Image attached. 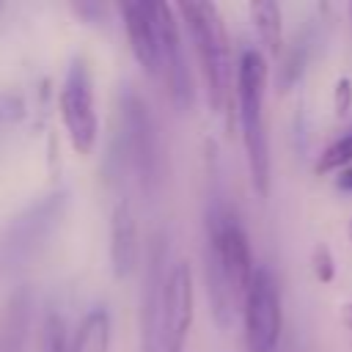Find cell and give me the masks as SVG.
<instances>
[{
    "mask_svg": "<svg viewBox=\"0 0 352 352\" xmlns=\"http://www.w3.org/2000/svg\"><path fill=\"white\" fill-rule=\"evenodd\" d=\"M110 182L121 192H140L146 201L157 198L165 184V140L160 118L138 85L118 91V126L107 146Z\"/></svg>",
    "mask_w": 352,
    "mask_h": 352,
    "instance_id": "obj_1",
    "label": "cell"
},
{
    "mask_svg": "<svg viewBox=\"0 0 352 352\" xmlns=\"http://www.w3.org/2000/svg\"><path fill=\"white\" fill-rule=\"evenodd\" d=\"M204 236H206L204 242L206 297L214 322L223 330H228L236 319H242V302L258 264L253 261L250 239L239 214L220 198H214L206 206Z\"/></svg>",
    "mask_w": 352,
    "mask_h": 352,
    "instance_id": "obj_2",
    "label": "cell"
},
{
    "mask_svg": "<svg viewBox=\"0 0 352 352\" xmlns=\"http://www.w3.org/2000/svg\"><path fill=\"white\" fill-rule=\"evenodd\" d=\"M267 58L256 47H245L236 58V88H234V113L245 146L250 184L258 198L270 195L272 182V157H270V132H267Z\"/></svg>",
    "mask_w": 352,
    "mask_h": 352,
    "instance_id": "obj_3",
    "label": "cell"
},
{
    "mask_svg": "<svg viewBox=\"0 0 352 352\" xmlns=\"http://www.w3.org/2000/svg\"><path fill=\"white\" fill-rule=\"evenodd\" d=\"M176 14L182 16L184 33L192 41V50L198 55L206 102L212 113L231 118L234 107V88H236V63L231 60V44L228 30L223 22V14L214 3H179Z\"/></svg>",
    "mask_w": 352,
    "mask_h": 352,
    "instance_id": "obj_4",
    "label": "cell"
},
{
    "mask_svg": "<svg viewBox=\"0 0 352 352\" xmlns=\"http://www.w3.org/2000/svg\"><path fill=\"white\" fill-rule=\"evenodd\" d=\"M72 204V190L58 184L36 198H30L0 231V267L3 270H22L58 234L66 212Z\"/></svg>",
    "mask_w": 352,
    "mask_h": 352,
    "instance_id": "obj_5",
    "label": "cell"
},
{
    "mask_svg": "<svg viewBox=\"0 0 352 352\" xmlns=\"http://www.w3.org/2000/svg\"><path fill=\"white\" fill-rule=\"evenodd\" d=\"M58 116L77 154H91L99 138L94 72L82 55H72L58 88Z\"/></svg>",
    "mask_w": 352,
    "mask_h": 352,
    "instance_id": "obj_6",
    "label": "cell"
},
{
    "mask_svg": "<svg viewBox=\"0 0 352 352\" xmlns=\"http://www.w3.org/2000/svg\"><path fill=\"white\" fill-rule=\"evenodd\" d=\"M242 333L248 352H278L283 336V300L275 272L256 267L242 302Z\"/></svg>",
    "mask_w": 352,
    "mask_h": 352,
    "instance_id": "obj_7",
    "label": "cell"
},
{
    "mask_svg": "<svg viewBox=\"0 0 352 352\" xmlns=\"http://www.w3.org/2000/svg\"><path fill=\"white\" fill-rule=\"evenodd\" d=\"M168 234L157 231L143 253L140 278V344L143 352H162V292L168 278Z\"/></svg>",
    "mask_w": 352,
    "mask_h": 352,
    "instance_id": "obj_8",
    "label": "cell"
},
{
    "mask_svg": "<svg viewBox=\"0 0 352 352\" xmlns=\"http://www.w3.org/2000/svg\"><path fill=\"white\" fill-rule=\"evenodd\" d=\"M195 314L192 267L187 258L170 261L162 292V352H184Z\"/></svg>",
    "mask_w": 352,
    "mask_h": 352,
    "instance_id": "obj_9",
    "label": "cell"
},
{
    "mask_svg": "<svg viewBox=\"0 0 352 352\" xmlns=\"http://www.w3.org/2000/svg\"><path fill=\"white\" fill-rule=\"evenodd\" d=\"M160 82L176 110H190L195 102L192 69L184 52V30L176 22V8L162 3V50H160Z\"/></svg>",
    "mask_w": 352,
    "mask_h": 352,
    "instance_id": "obj_10",
    "label": "cell"
},
{
    "mask_svg": "<svg viewBox=\"0 0 352 352\" xmlns=\"http://www.w3.org/2000/svg\"><path fill=\"white\" fill-rule=\"evenodd\" d=\"M121 25L129 50L140 69L160 82V50H162V3H118Z\"/></svg>",
    "mask_w": 352,
    "mask_h": 352,
    "instance_id": "obj_11",
    "label": "cell"
},
{
    "mask_svg": "<svg viewBox=\"0 0 352 352\" xmlns=\"http://www.w3.org/2000/svg\"><path fill=\"white\" fill-rule=\"evenodd\" d=\"M143 253L146 248L140 242V226H138L132 195L121 192L113 201L110 228H107V256H110V270L116 272V278H129L143 264Z\"/></svg>",
    "mask_w": 352,
    "mask_h": 352,
    "instance_id": "obj_12",
    "label": "cell"
},
{
    "mask_svg": "<svg viewBox=\"0 0 352 352\" xmlns=\"http://www.w3.org/2000/svg\"><path fill=\"white\" fill-rule=\"evenodd\" d=\"M36 297L28 283L16 286L0 302V352H25L33 327Z\"/></svg>",
    "mask_w": 352,
    "mask_h": 352,
    "instance_id": "obj_13",
    "label": "cell"
},
{
    "mask_svg": "<svg viewBox=\"0 0 352 352\" xmlns=\"http://www.w3.org/2000/svg\"><path fill=\"white\" fill-rule=\"evenodd\" d=\"M110 311L104 305H91L72 333V352H110Z\"/></svg>",
    "mask_w": 352,
    "mask_h": 352,
    "instance_id": "obj_14",
    "label": "cell"
},
{
    "mask_svg": "<svg viewBox=\"0 0 352 352\" xmlns=\"http://www.w3.org/2000/svg\"><path fill=\"white\" fill-rule=\"evenodd\" d=\"M248 11H250V19H253V28L258 33L261 47L270 55H280V47H283V14H280V6L272 3V0H256V3L248 6Z\"/></svg>",
    "mask_w": 352,
    "mask_h": 352,
    "instance_id": "obj_15",
    "label": "cell"
},
{
    "mask_svg": "<svg viewBox=\"0 0 352 352\" xmlns=\"http://www.w3.org/2000/svg\"><path fill=\"white\" fill-rule=\"evenodd\" d=\"M352 165V121L322 148L316 160V173H338Z\"/></svg>",
    "mask_w": 352,
    "mask_h": 352,
    "instance_id": "obj_16",
    "label": "cell"
},
{
    "mask_svg": "<svg viewBox=\"0 0 352 352\" xmlns=\"http://www.w3.org/2000/svg\"><path fill=\"white\" fill-rule=\"evenodd\" d=\"M38 349L41 352H72V336L66 327V319L50 308L44 322H41V333H38Z\"/></svg>",
    "mask_w": 352,
    "mask_h": 352,
    "instance_id": "obj_17",
    "label": "cell"
},
{
    "mask_svg": "<svg viewBox=\"0 0 352 352\" xmlns=\"http://www.w3.org/2000/svg\"><path fill=\"white\" fill-rule=\"evenodd\" d=\"M311 267H314V275H316L319 283H330V280H333V275H336V264H333V256H330L327 245H316V248H314Z\"/></svg>",
    "mask_w": 352,
    "mask_h": 352,
    "instance_id": "obj_18",
    "label": "cell"
},
{
    "mask_svg": "<svg viewBox=\"0 0 352 352\" xmlns=\"http://www.w3.org/2000/svg\"><path fill=\"white\" fill-rule=\"evenodd\" d=\"M72 11L80 14V16H82L85 22H91V25H102V22L107 19V6H102V3H74Z\"/></svg>",
    "mask_w": 352,
    "mask_h": 352,
    "instance_id": "obj_19",
    "label": "cell"
},
{
    "mask_svg": "<svg viewBox=\"0 0 352 352\" xmlns=\"http://www.w3.org/2000/svg\"><path fill=\"white\" fill-rule=\"evenodd\" d=\"M349 102H352V85H349V80L344 77V80H338V85H336V110L344 116V113L349 110Z\"/></svg>",
    "mask_w": 352,
    "mask_h": 352,
    "instance_id": "obj_20",
    "label": "cell"
},
{
    "mask_svg": "<svg viewBox=\"0 0 352 352\" xmlns=\"http://www.w3.org/2000/svg\"><path fill=\"white\" fill-rule=\"evenodd\" d=\"M19 96H14V94H0V121H6V118H16L19 116Z\"/></svg>",
    "mask_w": 352,
    "mask_h": 352,
    "instance_id": "obj_21",
    "label": "cell"
},
{
    "mask_svg": "<svg viewBox=\"0 0 352 352\" xmlns=\"http://www.w3.org/2000/svg\"><path fill=\"white\" fill-rule=\"evenodd\" d=\"M336 187L344 190V192H352V165L336 173Z\"/></svg>",
    "mask_w": 352,
    "mask_h": 352,
    "instance_id": "obj_22",
    "label": "cell"
},
{
    "mask_svg": "<svg viewBox=\"0 0 352 352\" xmlns=\"http://www.w3.org/2000/svg\"><path fill=\"white\" fill-rule=\"evenodd\" d=\"M341 319H344V324H346V330L352 333V302H346V305L341 308Z\"/></svg>",
    "mask_w": 352,
    "mask_h": 352,
    "instance_id": "obj_23",
    "label": "cell"
},
{
    "mask_svg": "<svg viewBox=\"0 0 352 352\" xmlns=\"http://www.w3.org/2000/svg\"><path fill=\"white\" fill-rule=\"evenodd\" d=\"M349 239H352V220H349Z\"/></svg>",
    "mask_w": 352,
    "mask_h": 352,
    "instance_id": "obj_24",
    "label": "cell"
},
{
    "mask_svg": "<svg viewBox=\"0 0 352 352\" xmlns=\"http://www.w3.org/2000/svg\"><path fill=\"white\" fill-rule=\"evenodd\" d=\"M349 16H352V6H349Z\"/></svg>",
    "mask_w": 352,
    "mask_h": 352,
    "instance_id": "obj_25",
    "label": "cell"
}]
</instances>
